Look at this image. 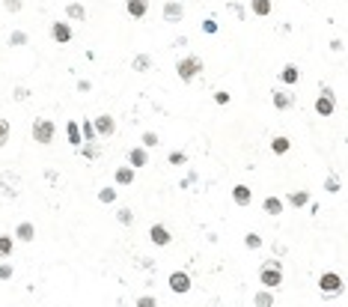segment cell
<instances>
[{
	"label": "cell",
	"mask_w": 348,
	"mask_h": 307,
	"mask_svg": "<svg viewBox=\"0 0 348 307\" xmlns=\"http://www.w3.org/2000/svg\"><path fill=\"white\" fill-rule=\"evenodd\" d=\"M259 280H262L265 289H277L283 283V266H280V260H265L259 266Z\"/></svg>",
	"instance_id": "obj_1"
},
{
	"label": "cell",
	"mask_w": 348,
	"mask_h": 307,
	"mask_svg": "<svg viewBox=\"0 0 348 307\" xmlns=\"http://www.w3.org/2000/svg\"><path fill=\"white\" fill-rule=\"evenodd\" d=\"M176 72H179V78H182L185 84H190V81L202 72V60H199V57H193V54H190V57H182V60L176 63Z\"/></svg>",
	"instance_id": "obj_2"
},
{
	"label": "cell",
	"mask_w": 348,
	"mask_h": 307,
	"mask_svg": "<svg viewBox=\"0 0 348 307\" xmlns=\"http://www.w3.org/2000/svg\"><path fill=\"white\" fill-rule=\"evenodd\" d=\"M54 132H57V126L51 122V119H33V140L36 143H42V146H48L51 140H54Z\"/></svg>",
	"instance_id": "obj_3"
},
{
	"label": "cell",
	"mask_w": 348,
	"mask_h": 307,
	"mask_svg": "<svg viewBox=\"0 0 348 307\" xmlns=\"http://www.w3.org/2000/svg\"><path fill=\"white\" fill-rule=\"evenodd\" d=\"M318 289H321V292H330V295H339V292H342V277L336 272H324L318 277Z\"/></svg>",
	"instance_id": "obj_4"
},
{
	"label": "cell",
	"mask_w": 348,
	"mask_h": 307,
	"mask_svg": "<svg viewBox=\"0 0 348 307\" xmlns=\"http://www.w3.org/2000/svg\"><path fill=\"white\" fill-rule=\"evenodd\" d=\"M170 289H173L176 295L190 292V274L188 272H173V274H170Z\"/></svg>",
	"instance_id": "obj_5"
},
{
	"label": "cell",
	"mask_w": 348,
	"mask_h": 307,
	"mask_svg": "<svg viewBox=\"0 0 348 307\" xmlns=\"http://www.w3.org/2000/svg\"><path fill=\"white\" fill-rule=\"evenodd\" d=\"M185 18V6L179 3V0H170V3H164V21H170V24H179Z\"/></svg>",
	"instance_id": "obj_6"
},
{
	"label": "cell",
	"mask_w": 348,
	"mask_h": 307,
	"mask_svg": "<svg viewBox=\"0 0 348 307\" xmlns=\"http://www.w3.org/2000/svg\"><path fill=\"white\" fill-rule=\"evenodd\" d=\"M333 110H336V107H333V93L324 87V90H321V96H318V102H316V113H318V116H330Z\"/></svg>",
	"instance_id": "obj_7"
},
{
	"label": "cell",
	"mask_w": 348,
	"mask_h": 307,
	"mask_svg": "<svg viewBox=\"0 0 348 307\" xmlns=\"http://www.w3.org/2000/svg\"><path fill=\"white\" fill-rule=\"evenodd\" d=\"M146 164H149V152H146L143 146H134V149L128 152V167L140 170V167H146Z\"/></svg>",
	"instance_id": "obj_8"
},
{
	"label": "cell",
	"mask_w": 348,
	"mask_h": 307,
	"mask_svg": "<svg viewBox=\"0 0 348 307\" xmlns=\"http://www.w3.org/2000/svg\"><path fill=\"white\" fill-rule=\"evenodd\" d=\"M95 135H113L116 132V119L110 116V113H101V116H95Z\"/></svg>",
	"instance_id": "obj_9"
},
{
	"label": "cell",
	"mask_w": 348,
	"mask_h": 307,
	"mask_svg": "<svg viewBox=\"0 0 348 307\" xmlns=\"http://www.w3.org/2000/svg\"><path fill=\"white\" fill-rule=\"evenodd\" d=\"M51 39L60 42V45L72 42V27H68L65 21H54V24H51Z\"/></svg>",
	"instance_id": "obj_10"
},
{
	"label": "cell",
	"mask_w": 348,
	"mask_h": 307,
	"mask_svg": "<svg viewBox=\"0 0 348 307\" xmlns=\"http://www.w3.org/2000/svg\"><path fill=\"white\" fill-rule=\"evenodd\" d=\"M125 12L131 15V18H146L149 0H125Z\"/></svg>",
	"instance_id": "obj_11"
},
{
	"label": "cell",
	"mask_w": 348,
	"mask_h": 307,
	"mask_svg": "<svg viewBox=\"0 0 348 307\" xmlns=\"http://www.w3.org/2000/svg\"><path fill=\"white\" fill-rule=\"evenodd\" d=\"M149 239H152V244H158V248H164V244H170V230L164 227V224H155L152 230H149Z\"/></svg>",
	"instance_id": "obj_12"
},
{
	"label": "cell",
	"mask_w": 348,
	"mask_h": 307,
	"mask_svg": "<svg viewBox=\"0 0 348 307\" xmlns=\"http://www.w3.org/2000/svg\"><path fill=\"white\" fill-rule=\"evenodd\" d=\"M295 104V96L289 93V90H277L274 93V107H280V110H289Z\"/></svg>",
	"instance_id": "obj_13"
},
{
	"label": "cell",
	"mask_w": 348,
	"mask_h": 307,
	"mask_svg": "<svg viewBox=\"0 0 348 307\" xmlns=\"http://www.w3.org/2000/svg\"><path fill=\"white\" fill-rule=\"evenodd\" d=\"M250 197H253V194H250L247 185H235V188H232V200H235L238 206H247L250 203Z\"/></svg>",
	"instance_id": "obj_14"
},
{
	"label": "cell",
	"mask_w": 348,
	"mask_h": 307,
	"mask_svg": "<svg viewBox=\"0 0 348 307\" xmlns=\"http://www.w3.org/2000/svg\"><path fill=\"white\" fill-rule=\"evenodd\" d=\"M65 18H72V21H84V18H87L84 3H68V6H65Z\"/></svg>",
	"instance_id": "obj_15"
},
{
	"label": "cell",
	"mask_w": 348,
	"mask_h": 307,
	"mask_svg": "<svg viewBox=\"0 0 348 307\" xmlns=\"http://www.w3.org/2000/svg\"><path fill=\"white\" fill-rule=\"evenodd\" d=\"M286 203L298 206V209H304V206L310 203V191H292L289 197H286Z\"/></svg>",
	"instance_id": "obj_16"
},
{
	"label": "cell",
	"mask_w": 348,
	"mask_h": 307,
	"mask_svg": "<svg viewBox=\"0 0 348 307\" xmlns=\"http://www.w3.org/2000/svg\"><path fill=\"white\" fill-rule=\"evenodd\" d=\"M134 176H137V173H134V167H119V170L113 173L116 185H131V182H134Z\"/></svg>",
	"instance_id": "obj_17"
},
{
	"label": "cell",
	"mask_w": 348,
	"mask_h": 307,
	"mask_svg": "<svg viewBox=\"0 0 348 307\" xmlns=\"http://www.w3.org/2000/svg\"><path fill=\"white\" fill-rule=\"evenodd\" d=\"M15 236H18V241H33V236H36V230H33L30 221H24V224H18V230H15Z\"/></svg>",
	"instance_id": "obj_18"
},
{
	"label": "cell",
	"mask_w": 348,
	"mask_h": 307,
	"mask_svg": "<svg viewBox=\"0 0 348 307\" xmlns=\"http://www.w3.org/2000/svg\"><path fill=\"white\" fill-rule=\"evenodd\" d=\"M250 9L259 18H265V15H271V0H250Z\"/></svg>",
	"instance_id": "obj_19"
},
{
	"label": "cell",
	"mask_w": 348,
	"mask_h": 307,
	"mask_svg": "<svg viewBox=\"0 0 348 307\" xmlns=\"http://www.w3.org/2000/svg\"><path fill=\"white\" fill-rule=\"evenodd\" d=\"M262 209H265L268 215H280V212H283V203H280V197H265Z\"/></svg>",
	"instance_id": "obj_20"
},
{
	"label": "cell",
	"mask_w": 348,
	"mask_h": 307,
	"mask_svg": "<svg viewBox=\"0 0 348 307\" xmlns=\"http://www.w3.org/2000/svg\"><path fill=\"white\" fill-rule=\"evenodd\" d=\"M253 304H256V307H274V295H271V289H262V292H256Z\"/></svg>",
	"instance_id": "obj_21"
},
{
	"label": "cell",
	"mask_w": 348,
	"mask_h": 307,
	"mask_svg": "<svg viewBox=\"0 0 348 307\" xmlns=\"http://www.w3.org/2000/svg\"><path fill=\"white\" fill-rule=\"evenodd\" d=\"M149 66H152V57H149V54H137V57H134V63H131L134 72H146Z\"/></svg>",
	"instance_id": "obj_22"
},
{
	"label": "cell",
	"mask_w": 348,
	"mask_h": 307,
	"mask_svg": "<svg viewBox=\"0 0 348 307\" xmlns=\"http://www.w3.org/2000/svg\"><path fill=\"white\" fill-rule=\"evenodd\" d=\"M271 149H274L277 155H286V152L292 149V143H289V137H274V140H271Z\"/></svg>",
	"instance_id": "obj_23"
},
{
	"label": "cell",
	"mask_w": 348,
	"mask_h": 307,
	"mask_svg": "<svg viewBox=\"0 0 348 307\" xmlns=\"http://www.w3.org/2000/svg\"><path fill=\"white\" fill-rule=\"evenodd\" d=\"M81 137H84L87 143H93L95 137H98V135H95V126L90 122V119H84V122H81Z\"/></svg>",
	"instance_id": "obj_24"
},
{
	"label": "cell",
	"mask_w": 348,
	"mask_h": 307,
	"mask_svg": "<svg viewBox=\"0 0 348 307\" xmlns=\"http://www.w3.org/2000/svg\"><path fill=\"white\" fill-rule=\"evenodd\" d=\"M12 248H15L12 236H0V260H6V257L12 254Z\"/></svg>",
	"instance_id": "obj_25"
},
{
	"label": "cell",
	"mask_w": 348,
	"mask_h": 307,
	"mask_svg": "<svg viewBox=\"0 0 348 307\" xmlns=\"http://www.w3.org/2000/svg\"><path fill=\"white\" fill-rule=\"evenodd\" d=\"M280 78H283V84H295V81H298V66H292V63H289V66L283 69V75H280Z\"/></svg>",
	"instance_id": "obj_26"
},
{
	"label": "cell",
	"mask_w": 348,
	"mask_h": 307,
	"mask_svg": "<svg viewBox=\"0 0 348 307\" xmlns=\"http://www.w3.org/2000/svg\"><path fill=\"white\" fill-rule=\"evenodd\" d=\"M68 140H72L75 146L84 140V137H81V122H68Z\"/></svg>",
	"instance_id": "obj_27"
},
{
	"label": "cell",
	"mask_w": 348,
	"mask_h": 307,
	"mask_svg": "<svg viewBox=\"0 0 348 307\" xmlns=\"http://www.w3.org/2000/svg\"><path fill=\"white\" fill-rule=\"evenodd\" d=\"M244 244H247L250 251H259V248H262V236H259V233H247V236H244Z\"/></svg>",
	"instance_id": "obj_28"
},
{
	"label": "cell",
	"mask_w": 348,
	"mask_h": 307,
	"mask_svg": "<svg viewBox=\"0 0 348 307\" xmlns=\"http://www.w3.org/2000/svg\"><path fill=\"white\" fill-rule=\"evenodd\" d=\"M98 200H101V203H116V191H113V188H101V191H98Z\"/></svg>",
	"instance_id": "obj_29"
},
{
	"label": "cell",
	"mask_w": 348,
	"mask_h": 307,
	"mask_svg": "<svg viewBox=\"0 0 348 307\" xmlns=\"http://www.w3.org/2000/svg\"><path fill=\"white\" fill-rule=\"evenodd\" d=\"M9 45H27V33H24V30H15V33L9 36Z\"/></svg>",
	"instance_id": "obj_30"
},
{
	"label": "cell",
	"mask_w": 348,
	"mask_h": 307,
	"mask_svg": "<svg viewBox=\"0 0 348 307\" xmlns=\"http://www.w3.org/2000/svg\"><path fill=\"white\" fill-rule=\"evenodd\" d=\"M170 164H176V167L185 164V152H182V149H173V152H170Z\"/></svg>",
	"instance_id": "obj_31"
},
{
	"label": "cell",
	"mask_w": 348,
	"mask_h": 307,
	"mask_svg": "<svg viewBox=\"0 0 348 307\" xmlns=\"http://www.w3.org/2000/svg\"><path fill=\"white\" fill-rule=\"evenodd\" d=\"M137 307H158V298L155 295H143V298H137Z\"/></svg>",
	"instance_id": "obj_32"
},
{
	"label": "cell",
	"mask_w": 348,
	"mask_h": 307,
	"mask_svg": "<svg viewBox=\"0 0 348 307\" xmlns=\"http://www.w3.org/2000/svg\"><path fill=\"white\" fill-rule=\"evenodd\" d=\"M6 140H9V122L0 119V146H6Z\"/></svg>",
	"instance_id": "obj_33"
},
{
	"label": "cell",
	"mask_w": 348,
	"mask_h": 307,
	"mask_svg": "<svg viewBox=\"0 0 348 307\" xmlns=\"http://www.w3.org/2000/svg\"><path fill=\"white\" fill-rule=\"evenodd\" d=\"M81 152H84V158H87V161H93V158H98V149H95L93 143H87V146H84Z\"/></svg>",
	"instance_id": "obj_34"
},
{
	"label": "cell",
	"mask_w": 348,
	"mask_h": 307,
	"mask_svg": "<svg viewBox=\"0 0 348 307\" xmlns=\"http://www.w3.org/2000/svg\"><path fill=\"white\" fill-rule=\"evenodd\" d=\"M202 30H205V33H218V21H215V18H205V21H202Z\"/></svg>",
	"instance_id": "obj_35"
},
{
	"label": "cell",
	"mask_w": 348,
	"mask_h": 307,
	"mask_svg": "<svg viewBox=\"0 0 348 307\" xmlns=\"http://www.w3.org/2000/svg\"><path fill=\"white\" fill-rule=\"evenodd\" d=\"M155 143H158V135H155V132H146V135H143V146H155Z\"/></svg>",
	"instance_id": "obj_36"
},
{
	"label": "cell",
	"mask_w": 348,
	"mask_h": 307,
	"mask_svg": "<svg viewBox=\"0 0 348 307\" xmlns=\"http://www.w3.org/2000/svg\"><path fill=\"white\" fill-rule=\"evenodd\" d=\"M116 218H119V224H131V212H128V209H119V215H116Z\"/></svg>",
	"instance_id": "obj_37"
},
{
	"label": "cell",
	"mask_w": 348,
	"mask_h": 307,
	"mask_svg": "<svg viewBox=\"0 0 348 307\" xmlns=\"http://www.w3.org/2000/svg\"><path fill=\"white\" fill-rule=\"evenodd\" d=\"M3 6H6L9 12H21V0H6Z\"/></svg>",
	"instance_id": "obj_38"
},
{
	"label": "cell",
	"mask_w": 348,
	"mask_h": 307,
	"mask_svg": "<svg viewBox=\"0 0 348 307\" xmlns=\"http://www.w3.org/2000/svg\"><path fill=\"white\" fill-rule=\"evenodd\" d=\"M9 277H12V266L3 263V266H0V280H9Z\"/></svg>",
	"instance_id": "obj_39"
},
{
	"label": "cell",
	"mask_w": 348,
	"mask_h": 307,
	"mask_svg": "<svg viewBox=\"0 0 348 307\" xmlns=\"http://www.w3.org/2000/svg\"><path fill=\"white\" fill-rule=\"evenodd\" d=\"M215 102L218 104H229V93H223V90L221 93H215Z\"/></svg>",
	"instance_id": "obj_40"
},
{
	"label": "cell",
	"mask_w": 348,
	"mask_h": 307,
	"mask_svg": "<svg viewBox=\"0 0 348 307\" xmlns=\"http://www.w3.org/2000/svg\"><path fill=\"white\" fill-rule=\"evenodd\" d=\"M324 188H327V191H339V182H336V179H330V182H327Z\"/></svg>",
	"instance_id": "obj_41"
}]
</instances>
